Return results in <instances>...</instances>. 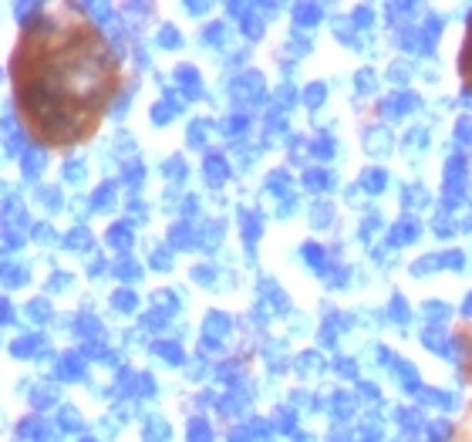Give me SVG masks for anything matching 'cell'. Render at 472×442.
<instances>
[{
    "label": "cell",
    "instance_id": "obj_1",
    "mask_svg": "<svg viewBox=\"0 0 472 442\" xmlns=\"http://www.w3.org/2000/svg\"><path fill=\"white\" fill-rule=\"evenodd\" d=\"M122 75L102 31L75 11H51L24 31L14 91L27 129L48 145H71L98 129Z\"/></svg>",
    "mask_w": 472,
    "mask_h": 442
},
{
    "label": "cell",
    "instance_id": "obj_2",
    "mask_svg": "<svg viewBox=\"0 0 472 442\" xmlns=\"http://www.w3.org/2000/svg\"><path fill=\"white\" fill-rule=\"evenodd\" d=\"M456 344L462 354V375H466V382H472V321H462L456 327Z\"/></svg>",
    "mask_w": 472,
    "mask_h": 442
},
{
    "label": "cell",
    "instance_id": "obj_3",
    "mask_svg": "<svg viewBox=\"0 0 472 442\" xmlns=\"http://www.w3.org/2000/svg\"><path fill=\"white\" fill-rule=\"evenodd\" d=\"M459 78H462V85L472 91V17H469V27H466L462 51H459Z\"/></svg>",
    "mask_w": 472,
    "mask_h": 442
}]
</instances>
